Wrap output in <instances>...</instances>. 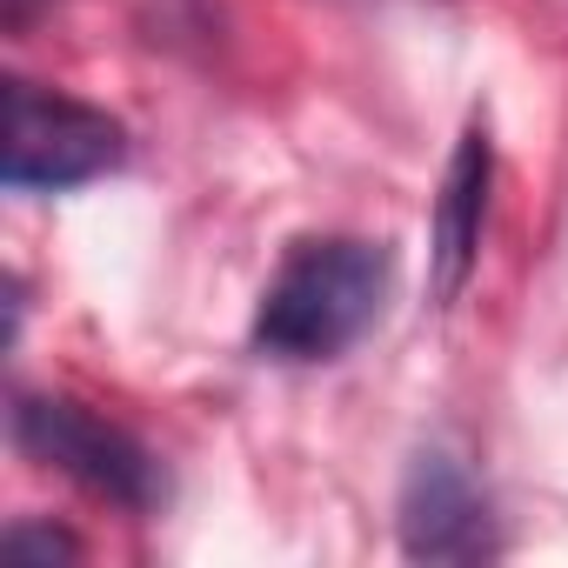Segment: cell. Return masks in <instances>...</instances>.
<instances>
[{
	"label": "cell",
	"mask_w": 568,
	"mask_h": 568,
	"mask_svg": "<svg viewBox=\"0 0 568 568\" xmlns=\"http://www.w3.org/2000/svg\"><path fill=\"white\" fill-rule=\"evenodd\" d=\"M402 555L408 561H488L495 541V508L475 488V475L448 448H422L402 475Z\"/></svg>",
	"instance_id": "277c9868"
},
{
	"label": "cell",
	"mask_w": 568,
	"mask_h": 568,
	"mask_svg": "<svg viewBox=\"0 0 568 568\" xmlns=\"http://www.w3.org/2000/svg\"><path fill=\"white\" fill-rule=\"evenodd\" d=\"M488 187H495V141H488V121H468L455 154H448L435 214H428V302L435 308H455L481 267Z\"/></svg>",
	"instance_id": "5b68a950"
},
{
	"label": "cell",
	"mask_w": 568,
	"mask_h": 568,
	"mask_svg": "<svg viewBox=\"0 0 568 568\" xmlns=\"http://www.w3.org/2000/svg\"><path fill=\"white\" fill-rule=\"evenodd\" d=\"M14 442L21 455H34L41 468L81 481L88 495L128 508V515H148L161 501V462L108 415H94L88 402H68V395H21L14 402Z\"/></svg>",
	"instance_id": "3957f363"
},
{
	"label": "cell",
	"mask_w": 568,
	"mask_h": 568,
	"mask_svg": "<svg viewBox=\"0 0 568 568\" xmlns=\"http://www.w3.org/2000/svg\"><path fill=\"white\" fill-rule=\"evenodd\" d=\"M8 548L14 555H34V561H81V541L68 528H34V521H14L8 528Z\"/></svg>",
	"instance_id": "8992f818"
},
{
	"label": "cell",
	"mask_w": 568,
	"mask_h": 568,
	"mask_svg": "<svg viewBox=\"0 0 568 568\" xmlns=\"http://www.w3.org/2000/svg\"><path fill=\"white\" fill-rule=\"evenodd\" d=\"M388 295V247L328 234V241H295L288 261L274 267L254 308V348L274 362H335L348 355Z\"/></svg>",
	"instance_id": "6da1fadb"
},
{
	"label": "cell",
	"mask_w": 568,
	"mask_h": 568,
	"mask_svg": "<svg viewBox=\"0 0 568 568\" xmlns=\"http://www.w3.org/2000/svg\"><path fill=\"white\" fill-rule=\"evenodd\" d=\"M128 161V128L108 108H88L41 81H8V187L61 194L114 174Z\"/></svg>",
	"instance_id": "7a4b0ae2"
}]
</instances>
